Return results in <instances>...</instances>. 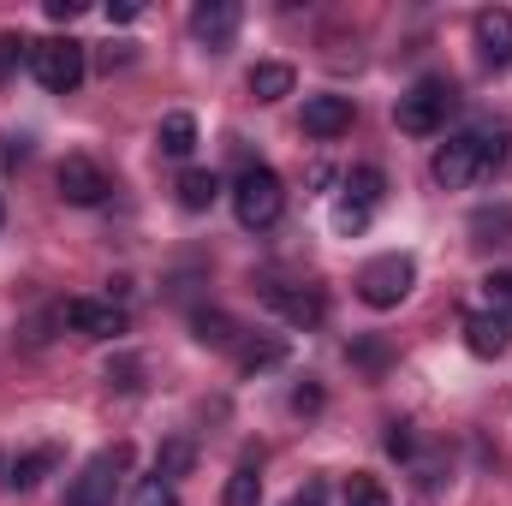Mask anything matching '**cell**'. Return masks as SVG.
Segmentation results:
<instances>
[{"label":"cell","mask_w":512,"mask_h":506,"mask_svg":"<svg viewBox=\"0 0 512 506\" xmlns=\"http://www.w3.org/2000/svg\"><path fill=\"white\" fill-rule=\"evenodd\" d=\"M483 292H489V310L512 316V268H495V274L483 280Z\"/></svg>","instance_id":"24"},{"label":"cell","mask_w":512,"mask_h":506,"mask_svg":"<svg viewBox=\"0 0 512 506\" xmlns=\"http://www.w3.org/2000/svg\"><path fill=\"white\" fill-rule=\"evenodd\" d=\"M292 66L286 60H256L251 66V96L256 102H280V96H292Z\"/></svg>","instance_id":"14"},{"label":"cell","mask_w":512,"mask_h":506,"mask_svg":"<svg viewBox=\"0 0 512 506\" xmlns=\"http://www.w3.org/2000/svg\"><path fill=\"white\" fill-rule=\"evenodd\" d=\"M30 72H36V84H42L48 96H72V90L84 84V72H90V60H84V42H72V36L30 42Z\"/></svg>","instance_id":"2"},{"label":"cell","mask_w":512,"mask_h":506,"mask_svg":"<svg viewBox=\"0 0 512 506\" xmlns=\"http://www.w3.org/2000/svg\"><path fill=\"white\" fill-rule=\"evenodd\" d=\"M292 411H298V417H304V411H322V387H316V381L292 387Z\"/></svg>","instance_id":"32"},{"label":"cell","mask_w":512,"mask_h":506,"mask_svg":"<svg viewBox=\"0 0 512 506\" xmlns=\"http://www.w3.org/2000/svg\"><path fill=\"white\" fill-rule=\"evenodd\" d=\"M280 209H286V185H280V173L274 167H245L239 173V185H233V215H239V227H274L280 221Z\"/></svg>","instance_id":"3"},{"label":"cell","mask_w":512,"mask_h":506,"mask_svg":"<svg viewBox=\"0 0 512 506\" xmlns=\"http://www.w3.org/2000/svg\"><path fill=\"white\" fill-rule=\"evenodd\" d=\"M453 102H459V90H453L447 78H417V84L399 96V108H393V126L405 131V137H435V131L447 126Z\"/></svg>","instance_id":"1"},{"label":"cell","mask_w":512,"mask_h":506,"mask_svg":"<svg viewBox=\"0 0 512 506\" xmlns=\"http://www.w3.org/2000/svg\"><path fill=\"white\" fill-rule=\"evenodd\" d=\"M60 322L78 328L84 340H120L126 334V310L114 298H66L60 304Z\"/></svg>","instance_id":"6"},{"label":"cell","mask_w":512,"mask_h":506,"mask_svg":"<svg viewBox=\"0 0 512 506\" xmlns=\"http://www.w3.org/2000/svg\"><path fill=\"white\" fill-rule=\"evenodd\" d=\"M78 12H84V0H48V18H54V24H72Z\"/></svg>","instance_id":"34"},{"label":"cell","mask_w":512,"mask_h":506,"mask_svg":"<svg viewBox=\"0 0 512 506\" xmlns=\"http://www.w3.org/2000/svg\"><path fill=\"white\" fill-rule=\"evenodd\" d=\"M387 453L393 459H417V435H411V423H387Z\"/></svg>","instance_id":"27"},{"label":"cell","mask_w":512,"mask_h":506,"mask_svg":"<svg viewBox=\"0 0 512 506\" xmlns=\"http://www.w3.org/2000/svg\"><path fill=\"white\" fill-rule=\"evenodd\" d=\"M18 60H30V42H24V36H12V30H0V78H12V72H18Z\"/></svg>","instance_id":"26"},{"label":"cell","mask_w":512,"mask_h":506,"mask_svg":"<svg viewBox=\"0 0 512 506\" xmlns=\"http://www.w3.org/2000/svg\"><path fill=\"white\" fill-rule=\"evenodd\" d=\"M465 346H471L477 358H501V352L512 346V316H501V310L465 316Z\"/></svg>","instance_id":"11"},{"label":"cell","mask_w":512,"mask_h":506,"mask_svg":"<svg viewBox=\"0 0 512 506\" xmlns=\"http://www.w3.org/2000/svg\"><path fill=\"white\" fill-rule=\"evenodd\" d=\"M411 286H417V262L399 256V251L364 262V274H358V298H364L370 310H393V304H405Z\"/></svg>","instance_id":"4"},{"label":"cell","mask_w":512,"mask_h":506,"mask_svg":"<svg viewBox=\"0 0 512 506\" xmlns=\"http://www.w3.org/2000/svg\"><path fill=\"white\" fill-rule=\"evenodd\" d=\"M477 137H483V173H495V167L507 161V131L501 126H477Z\"/></svg>","instance_id":"25"},{"label":"cell","mask_w":512,"mask_h":506,"mask_svg":"<svg viewBox=\"0 0 512 506\" xmlns=\"http://www.w3.org/2000/svg\"><path fill=\"white\" fill-rule=\"evenodd\" d=\"M471 233H483V245H489V233H512V209H501V215H489V209H483V215L471 221Z\"/></svg>","instance_id":"29"},{"label":"cell","mask_w":512,"mask_h":506,"mask_svg":"<svg viewBox=\"0 0 512 506\" xmlns=\"http://www.w3.org/2000/svg\"><path fill=\"white\" fill-rule=\"evenodd\" d=\"M322 501H328V483H322V477H310V483H304L286 506H322Z\"/></svg>","instance_id":"33"},{"label":"cell","mask_w":512,"mask_h":506,"mask_svg":"<svg viewBox=\"0 0 512 506\" xmlns=\"http://www.w3.org/2000/svg\"><path fill=\"white\" fill-rule=\"evenodd\" d=\"M54 185H60V197H66L72 209H96V203L114 191V179H108L90 155H66V161H60V173H54Z\"/></svg>","instance_id":"7"},{"label":"cell","mask_w":512,"mask_h":506,"mask_svg":"<svg viewBox=\"0 0 512 506\" xmlns=\"http://www.w3.org/2000/svg\"><path fill=\"white\" fill-rule=\"evenodd\" d=\"M239 18H245V6H239V0H203V6L191 12V36H197L209 54H221V48L239 36Z\"/></svg>","instance_id":"9"},{"label":"cell","mask_w":512,"mask_h":506,"mask_svg":"<svg viewBox=\"0 0 512 506\" xmlns=\"http://www.w3.org/2000/svg\"><path fill=\"white\" fill-rule=\"evenodd\" d=\"M137 12H143V6H137V0H114V6H108V24H131V18H137Z\"/></svg>","instance_id":"35"},{"label":"cell","mask_w":512,"mask_h":506,"mask_svg":"<svg viewBox=\"0 0 512 506\" xmlns=\"http://www.w3.org/2000/svg\"><path fill=\"white\" fill-rule=\"evenodd\" d=\"M191 149H197V120H191V114H167V120H161V155L185 161Z\"/></svg>","instance_id":"19"},{"label":"cell","mask_w":512,"mask_h":506,"mask_svg":"<svg viewBox=\"0 0 512 506\" xmlns=\"http://www.w3.org/2000/svg\"><path fill=\"white\" fill-rule=\"evenodd\" d=\"M340 506H393V501H387V489L376 483V477H352V483H346V501H340Z\"/></svg>","instance_id":"23"},{"label":"cell","mask_w":512,"mask_h":506,"mask_svg":"<svg viewBox=\"0 0 512 506\" xmlns=\"http://www.w3.org/2000/svg\"><path fill=\"white\" fill-rule=\"evenodd\" d=\"M191 465H197V447L179 435V441H161V453H155V477H191Z\"/></svg>","instance_id":"20"},{"label":"cell","mask_w":512,"mask_h":506,"mask_svg":"<svg viewBox=\"0 0 512 506\" xmlns=\"http://www.w3.org/2000/svg\"><path fill=\"white\" fill-rule=\"evenodd\" d=\"M429 173H435V185H447V191H465L471 179H483V137H477V131L447 137V143L435 149Z\"/></svg>","instance_id":"5"},{"label":"cell","mask_w":512,"mask_h":506,"mask_svg":"<svg viewBox=\"0 0 512 506\" xmlns=\"http://www.w3.org/2000/svg\"><path fill=\"white\" fill-rule=\"evenodd\" d=\"M239 364H245V376H256V370H274V364H280V346H251Z\"/></svg>","instance_id":"31"},{"label":"cell","mask_w":512,"mask_h":506,"mask_svg":"<svg viewBox=\"0 0 512 506\" xmlns=\"http://www.w3.org/2000/svg\"><path fill=\"white\" fill-rule=\"evenodd\" d=\"M334 227L352 239V233H364V227H370V209H352V203H340V209H334Z\"/></svg>","instance_id":"28"},{"label":"cell","mask_w":512,"mask_h":506,"mask_svg":"<svg viewBox=\"0 0 512 506\" xmlns=\"http://www.w3.org/2000/svg\"><path fill=\"white\" fill-rule=\"evenodd\" d=\"M477 60L489 72H512V12L507 6L477 12Z\"/></svg>","instance_id":"10"},{"label":"cell","mask_w":512,"mask_h":506,"mask_svg":"<svg viewBox=\"0 0 512 506\" xmlns=\"http://www.w3.org/2000/svg\"><path fill=\"white\" fill-rule=\"evenodd\" d=\"M131 459V447H114V453H102V459H90L78 477H72V489H66V506H114V471Z\"/></svg>","instance_id":"8"},{"label":"cell","mask_w":512,"mask_h":506,"mask_svg":"<svg viewBox=\"0 0 512 506\" xmlns=\"http://www.w3.org/2000/svg\"><path fill=\"white\" fill-rule=\"evenodd\" d=\"M215 197H221V179H215L209 167H191V173H179V203H185L191 215L215 209Z\"/></svg>","instance_id":"15"},{"label":"cell","mask_w":512,"mask_h":506,"mask_svg":"<svg viewBox=\"0 0 512 506\" xmlns=\"http://www.w3.org/2000/svg\"><path fill=\"white\" fill-rule=\"evenodd\" d=\"M143 364H137V358H120V364H114V370H108V381H114V387H126V393H137V387H143Z\"/></svg>","instance_id":"30"},{"label":"cell","mask_w":512,"mask_h":506,"mask_svg":"<svg viewBox=\"0 0 512 506\" xmlns=\"http://www.w3.org/2000/svg\"><path fill=\"white\" fill-rule=\"evenodd\" d=\"M221 506H262V477L256 471H233L227 489H221Z\"/></svg>","instance_id":"21"},{"label":"cell","mask_w":512,"mask_h":506,"mask_svg":"<svg viewBox=\"0 0 512 506\" xmlns=\"http://www.w3.org/2000/svg\"><path fill=\"white\" fill-rule=\"evenodd\" d=\"M54 465H60V453H54V447H36V453H24V459L6 471V483H12V489H36Z\"/></svg>","instance_id":"18"},{"label":"cell","mask_w":512,"mask_h":506,"mask_svg":"<svg viewBox=\"0 0 512 506\" xmlns=\"http://www.w3.org/2000/svg\"><path fill=\"white\" fill-rule=\"evenodd\" d=\"M304 131L310 137H346L352 131V96H310L304 102Z\"/></svg>","instance_id":"12"},{"label":"cell","mask_w":512,"mask_h":506,"mask_svg":"<svg viewBox=\"0 0 512 506\" xmlns=\"http://www.w3.org/2000/svg\"><path fill=\"white\" fill-rule=\"evenodd\" d=\"M262 298H268L286 322H298V328H316V322H322V292H316V286H292V292H286V286H262Z\"/></svg>","instance_id":"13"},{"label":"cell","mask_w":512,"mask_h":506,"mask_svg":"<svg viewBox=\"0 0 512 506\" xmlns=\"http://www.w3.org/2000/svg\"><path fill=\"white\" fill-rule=\"evenodd\" d=\"M131 506H179V495H173L167 477H143V483L131 489Z\"/></svg>","instance_id":"22"},{"label":"cell","mask_w":512,"mask_h":506,"mask_svg":"<svg viewBox=\"0 0 512 506\" xmlns=\"http://www.w3.org/2000/svg\"><path fill=\"white\" fill-rule=\"evenodd\" d=\"M382 191H387L382 167H352V173H346V203H352V209H376Z\"/></svg>","instance_id":"17"},{"label":"cell","mask_w":512,"mask_h":506,"mask_svg":"<svg viewBox=\"0 0 512 506\" xmlns=\"http://www.w3.org/2000/svg\"><path fill=\"white\" fill-rule=\"evenodd\" d=\"M191 334H197V346H215V352L239 340V328H233L227 310H191Z\"/></svg>","instance_id":"16"}]
</instances>
